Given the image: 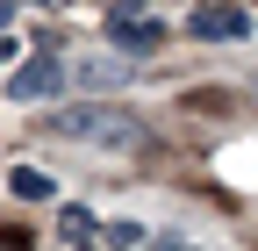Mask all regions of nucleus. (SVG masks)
I'll use <instances>...</instances> for the list:
<instances>
[{"label": "nucleus", "mask_w": 258, "mask_h": 251, "mask_svg": "<svg viewBox=\"0 0 258 251\" xmlns=\"http://www.w3.org/2000/svg\"><path fill=\"white\" fill-rule=\"evenodd\" d=\"M57 230H64V244H72V251H93V244H101V215L72 201V208L57 215Z\"/></svg>", "instance_id": "obj_4"}, {"label": "nucleus", "mask_w": 258, "mask_h": 251, "mask_svg": "<svg viewBox=\"0 0 258 251\" xmlns=\"http://www.w3.org/2000/svg\"><path fill=\"white\" fill-rule=\"evenodd\" d=\"M72 79H79V86H122V79H129V65H122V57H86Z\"/></svg>", "instance_id": "obj_7"}, {"label": "nucleus", "mask_w": 258, "mask_h": 251, "mask_svg": "<svg viewBox=\"0 0 258 251\" xmlns=\"http://www.w3.org/2000/svg\"><path fill=\"white\" fill-rule=\"evenodd\" d=\"M57 130H64V137H86V144H137V137H144L129 108H64Z\"/></svg>", "instance_id": "obj_1"}, {"label": "nucleus", "mask_w": 258, "mask_h": 251, "mask_svg": "<svg viewBox=\"0 0 258 251\" xmlns=\"http://www.w3.org/2000/svg\"><path fill=\"white\" fill-rule=\"evenodd\" d=\"M108 36H115L122 50H137V57H144V50H158V43H165V22H144V15H137V22H115Z\"/></svg>", "instance_id": "obj_5"}, {"label": "nucleus", "mask_w": 258, "mask_h": 251, "mask_svg": "<svg viewBox=\"0 0 258 251\" xmlns=\"http://www.w3.org/2000/svg\"><path fill=\"white\" fill-rule=\"evenodd\" d=\"M108 244H115V251H137V244H144V223H115Z\"/></svg>", "instance_id": "obj_8"}, {"label": "nucleus", "mask_w": 258, "mask_h": 251, "mask_svg": "<svg viewBox=\"0 0 258 251\" xmlns=\"http://www.w3.org/2000/svg\"><path fill=\"white\" fill-rule=\"evenodd\" d=\"M8 57H15V36H0V65H8Z\"/></svg>", "instance_id": "obj_10"}, {"label": "nucleus", "mask_w": 258, "mask_h": 251, "mask_svg": "<svg viewBox=\"0 0 258 251\" xmlns=\"http://www.w3.org/2000/svg\"><path fill=\"white\" fill-rule=\"evenodd\" d=\"M8 186H15V201H50V194H57L50 172H36V165H15V172H8Z\"/></svg>", "instance_id": "obj_6"}, {"label": "nucleus", "mask_w": 258, "mask_h": 251, "mask_svg": "<svg viewBox=\"0 0 258 251\" xmlns=\"http://www.w3.org/2000/svg\"><path fill=\"white\" fill-rule=\"evenodd\" d=\"M186 36H201V43H244L251 36V15L244 8H194L186 15Z\"/></svg>", "instance_id": "obj_2"}, {"label": "nucleus", "mask_w": 258, "mask_h": 251, "mask_svg": "<svg viewBox=\"0 0 258 251\" xmlns=\"http://www.w3.org/2000/svg\"><path fill=\"white\" fill-rule=\"evenodd\" d=\"M158 251H194V244H179V237H158Z\"/></svg>", "instance_id": "obj_9"}, {"label": "nucleus", "mask_w": 258, "mask_h": 251, "mask_svg": "<svg viewBox=\"0 0 258 251\" xmlns=\"http://www.w3.org/2000/svg\"><path fill=\"white\" fill-rule=\"evenodd\" d=\"M57 86H64V65H57L50 50H36V57H29V65H15V79H8L15 101H50Z\"/></svg>", "instance_id": "obj_3"}]
</instances>
